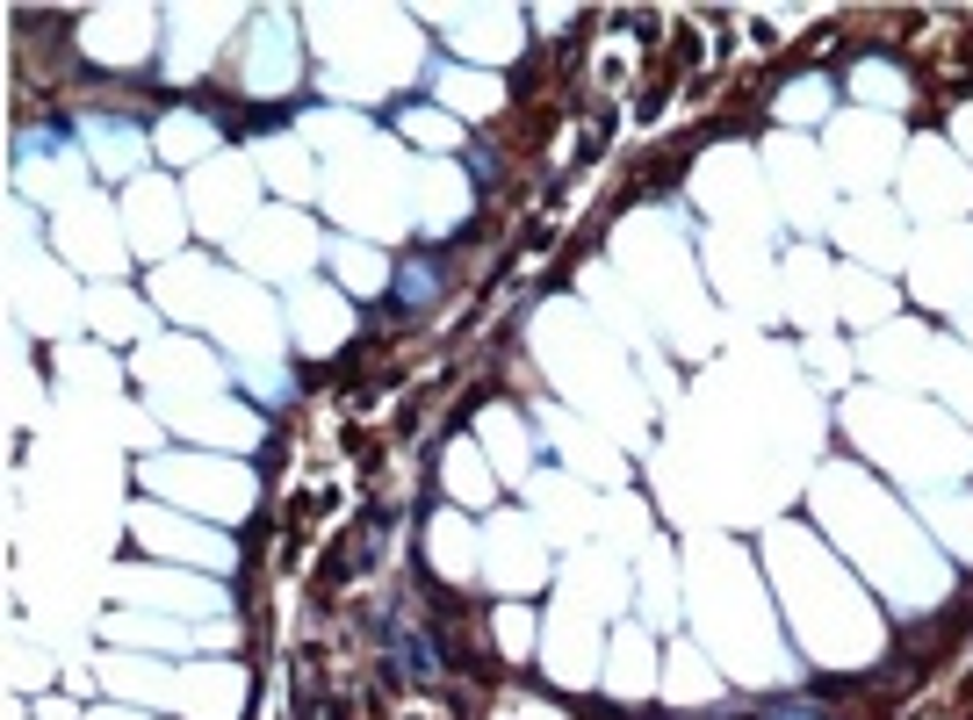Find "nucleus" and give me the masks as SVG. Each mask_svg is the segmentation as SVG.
Wrapping results in <instances>:
<instances>
[{
  "label": "nucleus",
  "instance_id": "obj_1",
  "mask_svg": "<svg viewBox=\"0 0 973 720\" xmlns=\"http://www.w3.org/2000/svg\"><path fill=\"white\" fill-rule=\"evenodd\" d=\"M80 130H88L94 138V152H102V166L108 173H130L144 159V144H138V130H123V123H108V116H88L80 123Z\"/></svg>",
  "mask_w": 973,
  "mask_h": 720
},
{
  "label": "nucleus",
  "instance_id": "obj_2",
  "mask_svg": "<svg viewBox=\"0 0 973 720\" xmlns=\"http://www.w3.org/2000/svg\"><path fill=\"white\" fill-rule=\"evenodd\" d=\"M404 303H426V295H433V267H404Z\"/></svg>",
  "mask_w": 973,
  "mask_h": 720
}]
</instances>
